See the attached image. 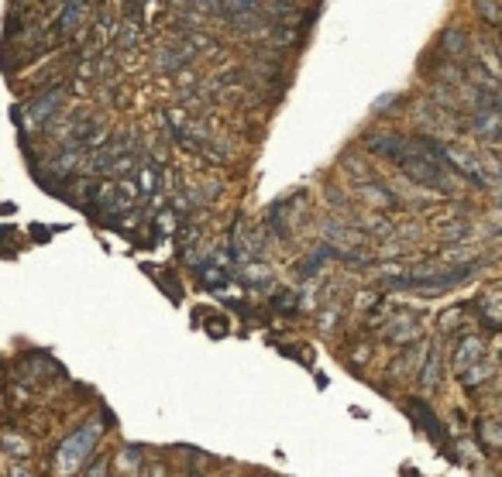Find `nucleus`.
<instances>
[{
	"mask_svg": "<svg viewBox=\"0 0 502 477\" xmlns=\"http://www.w3.org/2000/svg\"><path fill=\"white\" fill-rule=\"evenodd\" d=\"M440 48H444L447 55L461 59V55L468 52V38H464V31H461V28H444V35H440Z\"/></svg>",
	"mask_w": 502,
	"mask_h": 477,
	"instance_id": "0eeeda50",
	"label": "nucleus"
},
{
	"mask_svg": "<svg viewBox=\"0 0 502 477\" xmlns=\"http://www.w3.org/2000/svg\"><path fill=\"white\" fill-rule=\"evenodd\" d=\"M96 436H100V426H83L76 436L66 439V446L59 450V467H62V474H73L80 464H83V457L93 450V443H96Z\"/></svg>",
	"mask_w": 502,
	"mask_h": 477,
	"instance_id": "f257e3e1",
	"label": "nucleus"
},
{
	"mask_svg": "<svg viewBox=\"0 0 502 477\" xmlns=\"http://www.w3.org/2000/svg\"><path fill=\"white\" fill-rule=\"evenodd\" d=\"M478 354H482V340L478 337H471V340H464L458 347V354H454V364H458L461 371L468 367V364H475L478 360Z\"/></svg>",
	"mask_w": 502,
	"mask_h": 477,
	"instance_id": "1a4fd4ad",
	"label": "nucleus"
},
{
	"mask_svg": "<svg viewBox=\"0 0 502 477\" xmlns=\"http://www.w3.org/2000/svg\"><path fill=\"white\" fill-rule=\"evenodd\" d=\"M189 59H193V55H189L182 45H162V48L155 52V69H159L162 76H175V73L186 69Z\"/></svg>",
	"mask_w": 502,
	"mask_h": 477,
	"instance_id": "20e7f679",
	"label": "nucleus"
},
{
	"mask_svg": "<svg viewBox=\"0 0 502 477\" xmlns=\"http://www.w3.org/2000/svg\"><path fill=\"white\" fill-rule=\"evenodd\" d=\"M141 189H145L148 196L159 193V168H155V165H145V168H141Z\"/></svg>",
	"mask_w": 502,
	"mask_h": 477,
	"instance_id": "ddd939ff",
	"label": "nucleus"
},
{
	"mask_svg": "<svg viewBox=\"0 0 502 477\" xmlns=\"http://www.w3.org/2000/svg\"><path fill=\"white\" fill-rule=\"evenodd\" d=\"M385 337L392 340V344H413L419 337V319L417 313H399V316L392 319L389 326H385Z\"/></svg>",
	"mask_w": 502,
	"mask_h": 477,
	"instance_id": "39448f33",
	"label": "nucleus"
},
{
	"mask_svg": "<svg viewBox=\"0 0 502 477\" xmlns=\"http://www.w3.org/2000/svg\"><path fill=\"white\" fill-rule=\"evenodd\" d=\"M361 193H365V199H372L375 206H389V203H392V196H389V193H385L378 182H372V186H361Z\"/></svg>",
	"mask_w": 502,
	"mask_h": 477,
	"instance_id": "4468645a",
	"label": "nucleus"
},
{
	"mask_svg": "<svg viewBox=\"0 0 502 477\" xmlns=\"http://www.w3.org/2000/svg\"><path fill=\"white\" fill-rule=\"evenodd\" d=\"M410 409L419 416V423L426 426V433L437 439V443H444V430H440V423L433 419V412H430V405H423V402H410Z\"/></svg>",
	"mask_w": 502,
	"mask_h": 477,
	"instance_id": "6e6552de",
	"label": "nucleus"
},
{
	"mask_svg": "<svg viewBox=\"0 0 502 477\" xmlns=\"http://www.w3.org/2000/svg\"><path fill=\"white\" fill-rule=\"evenodd\" d=\"M296 295L293 292H279V299H275V309H293Z\"/></svg>",
	"mask_w": 502,
	"mask_h": 477,
	"instance_id": "dca6fc26",
	"label": "nucleus"
},
{
	"mask_svg": "<svg viewBox=\"0 0 502 477\" xmlns=\"http://www.w3.org/2000/svg\"><path fill=\"white\" fill-rule=\"evenodd\" d=\"M272 3H286V7H293L296 0H272Z\"/></svg>",
	"mask_w": 502,
	"mask_h": 477,
	"instance_id": "a211bd4d",
	"label": "nucleus"
},
{
	"mask_svg": "<svg viewBox=\"0 0 502 477\" xmlns=\"http://www.w3.org/2000/svg\"><path fill=\"white\" fill-rule=\"evenodd\" d=\"M437 381H440V351L433 347L426 358V371H423V388H433Z\"/></svg>",
	"mask_w": 502,
	"mask_h": 477,
	"instance_id": "9b49d317",
	"label": "nucleus"
},
{
	"mask_svg": "<svg viewBox=\"0 0 502 477\" xmlns=\"http://www.w3.org/2000/svg\"><path fill=\"white\" fill-rule=\"evenodd\" d=\"M475 131H478V138L496 141V138H502V117L496 110H478L475 114Z\"/></svg>",
	"mask_w": 502,
	"mask_h": 477,
	"instance_id": "423d86ee",
	"label": "nucleus"
},
{
	"mask_svg": "<svg viewBox=\"0 0 502 477\" xmlns=\"http://www.w3.org/2000/svg\"><path fill=\"white\" fill-rule=\"evenodd\" d=\"M258 7H261V0H220V14H227V17L251 14V10H258Z\"/></svg>",
	"mask_w": 502,
	"mask_h": 477,
	"instance_id": "9d476101",
	"label": "nucleus"
},
{
	"mask_svg": "<svg viewBox=\"0 0 502 477\" xmlns=\"http://www.w3.org/2000/svg\"><path fill=\"white\" fill-rule=\"evenodd\" d=\"M103 471H107V464H103V460H96V464L89 467V474L86 477H103Z\"/></svg>",
	"mask_w": 502,
	"mask_h": 477,
	"instance_id": "f3484780",
	"label": "nucleus"
},
{
	"mask_svg": "<svg viewBox=\"0 0 502 477\" xmlns=\"http://www.w3.org/2000/svg\"><path fill=\"white\" fill-rule=\"evenodd\" d=\"M14 477H28V474H24V471H17V474H14Z\"/></svg>",
	"mask_w": 502,
	"mask_h": 477,
	"instance_id": "6ab92c4d",
	"label": "nucleus"
},
{
	"mask_svg": "<svg viewBox=\"0 0 502 477\" xmlns=\"http://www.w3.org/2000/svg\"><path fill=\"white\" fill-rule=\"evenodd\" d=\"M475 10L485 21H502V0H475Z\"/></svg>",
	"mask_w": 502,
	"mask_h": 477,
	"instance_id": "f8f14e48",
	"label": "nucleus"
},
{
	"mask_svg": "<svg viewBox=\"0 0 502 477\" xmlns=\"http://www.w3.org/2000/svg\"><path fill=\"white\" fill-rule=\"evenodd\" d=\"M437 159L451 161L454 168H458L461 175H468L471 182H478V186H489V175L482 172V161L475 159L471 152H464L458 145H437Z\"/></svg>",
	"mask_w": 502,
	"mask_h": 477,
	"instance_id": "f03ea898",
	"label": "nucleus"
},
{
	"mask_svg": "<svg viewBox=\"0 0 502 477\" xmlns=\"http://www.w3.org/2000/svg\"><path fill=\"white\" fill-rule=\"evenodd\" d=\"M499 175H502V172H499Z\"/></svg>",
	"mask_w": 502,
	"mask_h": 477,
	"instance_id": "aec40b11",
	"label": "nucleus"
},
{
	"mask_svg": "<svg viewBox=\"0 0 502 477\" xmlns=\"http://www.w3.org/2000/svg\"><path fill=\"white\" fill-rule=\"evenodd\" d=\"M62 100H66V86H52V89H45L42 96L31 103V124H48V120L55 117V110L62 107Z\"/></svg>",
	"mask_w": 502,
	"mask_h": 477,
	"instance_id": "7ed1b4c3",
	"label": "nucleus"
},
{
	"mask_svg": "<svg viewBox=\"0 0 502 477\" xmlns=\"http://www.w3.org/2000/svg\"><path fill=\"white\" fill-rule=\"evenodd\" d=\"M134 41H138V35H134V28H131V24H124V28H121V35H117V45H124V48H131Z\"/></svg>",
	"mask_w": 502,
	"mask_h": 477,
	"instance_id": "2eb2a0df",
	"label": "nucleus"
}]
</instances>
